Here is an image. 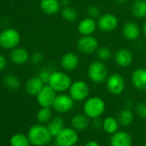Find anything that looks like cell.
Instances as JSON below:
<instances>
[{"mask_svg":"<svg viewBox=\"0 0 146 146\" xmlns=\"http://www.w3.org/2000/svg\"><path fill=\"white\" fill-rule=\"evenodd\" d=\"M37 120L40 124H47L52 119V112L50 108L41 107L36 114Z\"/></svg>","mask_w":146,"mask_h":146,"instance_id":"obj_28","label":"cell"},{"mask_svg":"<svg viewBox=\"0 0 146 146\" xmlns=\"http://www.w3.org/2000/svg\"><path fill=\"white\" fill-rule=\"evenodd\" d=\"M119 21L115 15L112 13H105L98 17L97 27L102 32H112L118 27Z\"/></svg>","mask_w":146,"mask_h":146,"instance_id":"obj_11","label":"cell"},{"mask_svg":"<svg viewBox=\"0 0 146 146\" xmlns=\"http://www.w3.org/2000/svg\"><path fill=\"white\" fill-rule=\"evenodd\" d=\"M46 126L52 136L55 137L64 127V120L60 116H55L47 123Z\"/></svg>","mask_w":146,"mask_h":146,"instance_id":"obj_23","label":"cell"},{"mask_svg":"<svg viewBox=\"0 0 146 146\" xmlns=\"http://www.w3.org/2000/svg\"><path fill=\"white\" fill-rule=\"evenodd\" d=\"M106 87L108 92L113 96H119L123 93L125 88L124 78L119 73H113L106 80Z\"/></svg>","mask_w":146,"mask_h":146,"instance_id":"obj_8","label":"cell"},{"mask_svg":"<svg viewBox=\"0 0 146 146\" xmlns=\"http://www.w3.org/2000/svg\"><path fill=\"white\" fill-rule=\"evenodd\" d=\"M122 35L125 39L130 41L137 40L141 35V29L135 22H127L122 29Z\"/></svg>","mask_w":146,"mask_h":146,"instance_id":"obj_16","label":"cell"},{"mask_svg":"<svg viewBox=\"0 0 146 146\" xmlns=\"http://www.w3.org/2000/svg\"><path fill=\"white\" fill-rule=\"evenodd\" d=\"M30 144L29 137L23 133H17L11 138V146H30Z\"/></svg>","mask_w":146,"mask_h":146,"instance_id":"obj_29","label":"cell"},{"mask_svg":"<svg viewBox=\"0 0 146 146\" xmlns=\"http://www.w3.org/2000/svg\"><path fill=\"white\" fill-rule=\"evenodd\" d=\"M30 56L28 51L23 47H15L12 49L10 53V58L15 64H23L27 63L29 59Z\"/></svg>","mask_w":146,"mask_h":146,"instance_id":"obj_20","label":"cell"},{"mask_svg":"<svg viewBox=\"0 0 146 146\" xmlns=\"http://www.w3.org/2000/svg\"><path fill=\"white\" fill-rule=\"evenodd\" d=\"M70 125L73 129H75L78 131H84L90 125V118L84 113L75 114L70 119Z\"/></svg>","mask_w":146,"mask_h":146,"instance_id":"obj_21","label":"cell"},{"mask_svg":"<svg viewBox=\"0 0 146 146\" xmlns=\"http://www.w3.org/2000/svg\"><path fill=\"white\" fill-rule=\"evenodd\" d=\"M136 113L142 119H146V102H141L136 106Z\"/></svg>","mask_w":146,"mask_h":146,"instance_id":"obj_34","label":"cell"},{"mask_svg":"<svg viewBox=\"0 0 146 146\" xmlns=\"http://www.w3.org/2000/svg\"><path fill=\"white\" fill-rule=\"evenodd\" d=\"M6 66V58L5 56L0 54V71H2Z\"/></svg>","mask_w":146,"mask_h":146,"instance_id":"obj_37","label":"cell"},{"mask_svg":"<svg viewBox=\"0 0 146 146\" xmlns=\"http://www.w3.org/2000/svg\"><path fill=\"white\" fill-rule=\"evenodd\" d=\"M132 138L125 131H117L111 135L110 146H131Z\"/></svg>","mask_w":146,"mask_h":146,"instance_id":"obj_15","label":"cell"},{"mask_svg":"<svg viewBox=\"0 0 146 146\" xmlns=\"http://www.w3.org/2000/svg\"><path fill=\"white\" fill-rule=\"evenodd\" d=\"M60 15L61 17L68 23H74L78 18V12L77 10L70 6L63 7V9L60 11Z\"/></svg>","mask_w":146,"mask_h":146,"instance_id":"obj_27","label":"cell"},{"mask_svg":"<svg viewBox=\"0 0 146 146\" xmlns=\"http://www.w3.org/2000/svg\"><path fill=\"white\" fill-rule=\"evenodd\" d=\"M78 139V131L72 127H64L55 137V143L57 146H76Z\"/></svg>","mask_w":146,"mask_h":146,"instance_id":"obj_5","label":"cell"},{"mask_svg":"<svg viewBox=\"0 0 146 146\" xmlns=\"http://www.w3.org/2000/svg\"><path fill=\"white\" fill-rule=\"evenodd\" d=\"M56 91L48 84L44 85L37 96V102L40 107L52 108L53 102L56 98Z\"/></svg>","mask_w":146,"mask_h":146,"instance_id":"obj_12","label":"cell"},{"mask_svg":"<svg viewBox=\"0 0 146 146\" xmlns=\"http://www.w3.org/2000/svg\"><path fill=\"white\" fill-rule=\"evenodd\" d=\"M40 146H46V145H40Z\"/></svg>","mask_w":146,"mask_h":146,"instance_id":"obj_42","label":"cell"},{"mask_svg":"<svg viewBox=\"0 0 146 146\" xmlns=\"http://www.w3.org/2000/svg\"><path fill=\"white\" fill-rule=\"evenodd\" d=\"M69 95L74 100V102H84L89 97L90 94V87L88 84L83 80H78L72 82L70 89Z\"/></svg>","mask_w":146,"mask_h":146,"instance_id":"obj_6","label":"cell"},{"mask_svg":"<svg viewBox=\"0 0 146 146\" xmlns=\"http://www.w3.org/2000/svg\"><path fill=\"white\" fill-rule=\"evenodd\" d=\"M106 104L103 99L92 96L85 100L84 104V113L90 119L100 118L105 112Z\"/></svg>","mask_w":146,"mask_h":146,"instance_id":"obj_2","label":"cell"},{"mask_svg":"<svg viewBox=\"0 0 146 146\" xmlns=\"http://www.w3.org/2000/svg\"><path fill=\"white\" fill-rule=\"evenodd\" d=\"M88 77L91 82L97 84L106 82L108 71L104 62L101 60L93 61L88 67Z\"/></svg>","mask_w":146,"mask_h":146,"instance_id":"obj_3","label":"cell"},{"mask_svg":"<svg viewBox=\"0 0 146 146\" xmlns=\"http://www.w3.org/2000/svg\"><path fill=\"white\" fill-rule=\"evenodd\" d=\"M99 60L104 62L108 60L112 56V52L108 46H99L96 52Z\"/></svg>","mask_w":146,"mask_h":146,"instance_id":"obj_31","label":"cell"},{"mask_svg":"<svg viewBox=\"0 0 146 146\" xmlns=\"http://www.w3.org/2000/svg\"><path fill=\"white\" fill-rule=\"evenodd\" d=\"M98 47V40L92 35H83L77 42L78 50L84 54L96 52Z\"/></svg>","mask_w":146,"mask_h":146,"instance_id":"obj_10","label":"cell"},{"mask_svg":"<svg viewBox=\"0 0 146 146\" xmlns=\"http://www.w3.org/2000/svg\"><path fill=\"white\" fill-rule=\"evenodd\" d=\"M92 127L96 130H99L101 128H102V120L100 118H96V119H92Z\"/></svg>","mask_w":146,"mask_h":146,"instance_id":"obj_36","label":"cell"},{"mask_svg":"<svg viewBox=\"0 0 146 146\" xmlns=\"http://www.w3.org/2000/svg\"><path fill=\"white\" fill-rule=\"evenodd\" d=\"M84 146H100V144L96 140H89L86 142Z\"/></svg>","mask_w":146,"mask_h":146,"instance_id":"obj_38","label":"cell"},{"mask_svg":"<svg viewBox=\"0 0 146 146\" xmlns=\"http://www.w3.org/2000/svg\"><path fill=\"white\" fill-rule=\"evenodd\" d=\"M97 28V23L94 18L86 17L81 20L78 26V30L82 35H91Z\"/></svg>","mask_w":146,"mask_h":146,"instance_id":"obj_18","label":"cell"},{"mask_svg":"<svg viewBox=\"0 0 146 146\" xmlns=\"http://www.w3.org/2000/svg\"><path fill=\"white\" fill-rule=\"evenodd\" d=\"M119 123L117 119V118L112 117V116H108L106 117L103 120H102V129L104 130V131L108 134H113L114 132H116L117 131H119Z\"/></svg>","mask_w":146,"mask_h":146,"instance_id":"obj_24","label":"cell"},{"mask_svg":"<svg viewBox=\"0 0 146 146\" xmlns=\"http://www.w3.org/2000/svg\"><path fill=\"white\" fill-rule=\"evenodd\" d=\"M131 81L135 89L138 90H146V69L137 68L133 70Z\"/></svg>","mask_w":146,"mask_h":146,"instance_id":"obj_13","label":"cell"},{"mask_svg":"<svg viewBox=\"0 0 146 146\" xmlns=\"http://www.w3.org/2000/svg\"><path fill=\"white\" fill-rule=\"evenodd\" d=\"M59 1H60V4H61V6H62V7L70 6V0H59Z\"/></svg>","mask_w":146,"mask_h":146,"instance_id":"obj_39","label":"cell"},{"mask_svg":"<svg viewBox=\"0 0 146 146\" xmlns=\"http://www.w3.org/2000/svg\"><path fill=\"white\" fill-rule=\"evenodd\" d=\"M4 84L8 89L12 90H18L21 85L19 78L13 74H7L4 78Z\"/></svg>","mask_w":146,"mask_h":146,"instance_id":"obj_30","label":"cell"},{"mask_svg":"<svg viewBox=\"0 0 146 146\" xmlns=\"http://www.w3.org/2000/svg\"><path fill=\"white\" fill-rule=\"evenodd\" d=\"M56 146H57V145H56Z\"/></svg>","mask_w":146,"mask_h":146,"instance_id":"obj_44","label":"cell"},{"mask_svg":"<svg viewBox=\"0 0 146 146\" xmlns=\"http://www.w3.org/2000/svg\"><path fill=\"white\" fill-rule=\"evenodd\" d=\"M143 146H146V143H145V144H144V145H143Z\"/></svg>","mask_w":146,"mask_h":146,"instance_id":"obj_43","label":"cell"},{"mask_svg":"<svg viewBox=\"0 0 146 146\" xmlns=\"http://www.w3.org/2000/svg\"><path fill=\"white\" fill-rule=\"evenodd\" d=\"M61 67L66 71H72L78 68L79 64V58L77 53L68 52L63 55L60 60Z\"/></svg>","mask_w":146,"mask_h":146,"instance_id":"obj_14","label":"cell"},{"mask_svg":"<svg viewBox=\"0 0 146 146\" xmlns=\"http://www.w3.org/2000/svg\"><path fill=\"white\" fill-rule=\"evenodd\" d=\"M72 81L68 74L63 71L54 70L52 71L50 77L48 85H50L56 92L63 93L66 90H69Z\"/></svg>","mask_w":146,"mask_h":146,"instance_id":"obj_4","label":"cell"},{"mask_svg":"<svg viewBox=\"0 0 146 146\" xmlns=\"http://www.w3.org/2000/svg\"><path fill=\"white\" fill-rule=\"evenodd\" d=\"M54 71V70H52ZM52 71L50 70V68H42L40 69V70L39 71L38 77L40 78V79L44 83V84H47L50 79V77L52 75Z\"/></svg>","mask_w":146,"mask_h":146,"instance_id":"obj_32","label":"cell"},{"mask_svg":"<svg viewBox=\"0 0 146 146\" xmlns=\"http://www.w3.org/2000/svg\"><path fill=\"white\" fill-rule=\"evenodd\" d=\"M73 106H74V100L70 95L59 94L56 96L52 108L58 113H65L70 111L73 108Z\"/></svg>","mask_w":146,"mask_h":146,"instance_id":"obj_9","label":"cell"},{"mask_svg":"<svg viewBox=\"0 0 146 146\" xmlns=\"http://www.w3.org/2000/svg\"><path fill=\"white\" fill-rule=\"evenodd\" d=\"M117 119L120 125L127 126L132 123V121L134 119V114L130 108H125L121 109L119 112V113L117 115Z\"/></svg>","mask_w":146,"mask_h":146,"instance_id":"obj_26","label":"cell"},{"mask_svg":"<svg viewBox=\"0 0 146 146\" xmlns=\"http://www.w3.org/2000/svg\"><path fill=\"white\" fill-rule=\"evenodd\" d=\"M132 15L138 19L146 17V0H135L131 6Z\"/></svg>","mask_w":146,"mask_h":146,"instance_id":"obj_25","label":"cell"},{"mask_svg":"<svg viewBox=\"0 0 146 146\" xmlns=\"http://www.w3.org/2000/svg\"><path fill=\"white\" fill-rule=\"evenodd\" d=\"M114 61L120 67H128L133 61V54L127 48H120L114 54Z\"/></svg>","mask_w":146,"mask_h":146,"instance_id":"obj_17","label":"cell"},{"mask_svg":"<svg viewBox=\"0 0 146 146\" xmlns=\"http://www.w3.org/2000/svg\"><path fill=\"white\" fill-rule=\"evenodd\" d=\"M40 7L45 14L52 16L59 12L62 6L59 0H40Z\"/></svg>","mask_w":146,"mask_h":146,"instance_id":"obj_19","label":"cell"},{"mask_svg":"<svg viewBox=\"0 0 146 146\" xmlns=\"http://www.w3.org/2000/svg\"><path fill=\"white\" fill-rule=\"evenodd\" d=\"M115 1L118 4H125V3H127L128 0H115Z\"/></svg>","mask_w":146,"mask_h":146,"instance_id":"obj_41","label":"cell"},{"mask_svg":"<svg viewBox=\"0 0 146 146\" xmlns=\"http://www.w3.org/2000/svg\"><path fill=\"white\" fill-rule=\"evenodd\" d=\"M21 40V35L14 29H7L0 33V46L5 49L17 47Z\"/></svg>","mask_w":146,"mask_h":146,"instance_id":"obj_7","label":"cell"},{"mask_svg":"<svg viewBox=\"0 0 146 146\" xmlns=\"http://www.w3.org/2000/svg\"><path fill=\"white\" fill-rule=\"evenodd\" d=\"M30 60L33 64H39L44 60V54L41 52H35L31 55Z\"/></svg>","mask_w":146,"mask_h":146,"instance_id":"obj_35","label":"cell"},{"mask_svg":"<svg viewBox=\"0 0 146 146\" xmlns=\"http://www.w3.org/2000/svg\"><path fill=\"white\" fill-rule=\"evenodd\" d=\"M44 83L40 79V78L37 77H32L30 78L26 84H25V89L26 91L29 95L30 96H37L39 92L41 90V89L44 87Z\"/></svg>","mask_w":146,"mask_h":146,"instance_id":"obj_22","label":"cell"},{"mask_svg":"<svg viewBox=\"0 0 146 146\" xmlns=\"http://www.w3.org/2000/svg\"><path fill=\"white\" fill-rule=\"evenodd\" d=\"M30 143L35 146L46 145L52 140V134L50 133L47 126L44 124H36L32 125L28 132Z\"/></svg>","mask_w":146,"mask_h":146,"instance_id":"obj_1","label":"cell"},{"mask_svg":"<svg viewBox=\"0 0 146 146\" xmlns=\"http://www.w3.org/2000/svg\"><path fill=\"white\" fill-rule=\"evenodd\" d=\"M86 13L88 15L89 17H91V18H98L100 16H101V11L99 9L98 6L96 5H90L87 8V11H86Z\"/></svg>","mask_w":146,"mask_h":146,"instance_id":"obj_33","label":"cell"},{"mask_svg":"<svg viewBox=\"0 0 146 146\" xmlns=\"http://www.w3.org/2000/svg\"><path fill=\"white\" fill-rule=\"evenodd\" d=\"M143 35H144V37L146 39V22L144 23V24L143 26Z\"/></svg>","mask_w":146,"mask_h":146,"instance_id":"obj_40","label":"cell"}]
</instances>
